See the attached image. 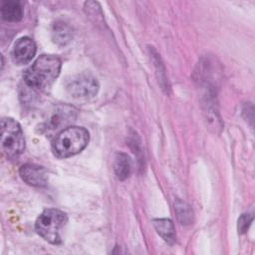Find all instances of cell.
Returning a JSON list of instances; mask_svg holds the SVG:
<instances>
[{"instance_id": "1", "label": "cell", "mask_w": 255, "mask_h": 255, "mask_svg": "<svg viewBox=\"0 0 255 255\" xmlns=\"http://www.w3.org/2000/svg\"><path fill=\"white\" fill-rule=\"evenodd\" d=\"M61 71V61L53 55L40 56L23 74L25 85L33 90L43 91L50 87Z\"/></svg>"}, {"instance_id": "2", "label": "cell", "mask_w": 255, "mask_h": 255, "mask_svg": "<svg viewBox=\"0 0 255 255\" xmlns=\"http://www.w3.org/2000/svg\"><path fill=\"white\" fill-rule=\"evenodd\" d=\"M89 142V132L82 127H68L61 130L52 142V151L59 158L81 152Z\"/></svg>"}, {"instance_id": "3", "label": "cell", "mask_w": 255, "mask_h": 255, "mask_svg": "<svg viewBox=\"0 0 255 255\" xmlns=\"http://www.w3.org/2000/svg\"><path fill=\"white\" fill-rule=\"evenodd\" d=\"M68 221L67 214L56 208L44 210L35 222L36 232L51 244H60L61 231Z\"/></svg>"}, {"instance_id": "4", "label": "cell", "mask_w": 255, "mask_h": 255, "mask_svg": "<svg viewBox=\"0 0 255 255\" xmlns=\"http://www.w3.org/2000/svg\"><path fill=\"white\" fill-rule=\"evenodd\" d=\"M1 146L9 159L17 158L25 148V138L21 126L11 118L1 120Z\"/></svg>"}, {"instance_id": "5", "label": "cell", "mask_w": 255, "mask_h": 255, "mask_svg": "<svg viewBox=\"0 0 255 255\" xmlns=\"http://www.w3.org/2000/svg\"><path fill=\"white\" fill-rule=\"evenodd\" d=\"M69 95L76 99H87L94 97L99 91V83L95 77L83 73L72 77L66 85Z\"/></svg>"}, {"instance_id": "6", "label": "cell", "mask_w": 255, "mask_h": 255, "mask_svg": "<svg viewBox=\"0 0 255 255\" xmlns=\"http://www.w3.org/2000/svg\"><path fill=\"white\" fill-rule=\"evenodd\" d=\"M36 54V44L29 37L20 38L12 50V60L17 65H25L32 61Z\"/></svg>"}, {"instance_id": "7", "label": "cell", "mask_w": 255, "mask_h": 255, "mask_svg": "<svg viewBox=\"0 0 255 255\" xmlns=\"http://www.w3.org/2000/svg\"><path fill=\"white\" fill-rule=\"evenodd\" d=\"M19 174L21 178L29 185L36 187H43L47 185L48 173L42 166L36 164H24L20 167Z\"/></svg>"}, {"instance_id": "8", "label": "cell", "mask_w": 255, "mask_h": 255, "mask_svg": "<svg viewBox=\"0 0 255 255\" xmlns=\"http://www.w3.org/2000/svg\"><path fill=\"white\" fill-rule=\"evenodd\" d=\"M75 119V110L69 107H60L50 116L44 124V129L52 132L60 129L62 127L70 124Z\"/></svg>"}, {"instance_id": "9", "label": "cell", "mask_w": 255, "mask_h": 255, "mask_svg": "<svg viewBox=\"0 0 255 255\" xmlns=\"http://www.w3.org/2000/svg\"><path fill=\"white\" fill-rule=\"evenodd\" d=\"M52 40L59 46H66L73 38L72 28L64 21H56L51 30Z\"/></svg>"}, {"instance_id": "10", "label": "cell", "mask_w": 255, "mask_h": 255, "mask_svg": "<svg viewBox=\"0 0 255 255\" xmlns=\"http://www.w3.org/2000/svg\"><path fill=\"white\" fill-rule=\"evenodd\" d=\"M1 16L7 22H18L23 18V8L20 1L5 0L1 2Z\"/></svg>"}, {"instance_id": "11", "label": "cell", "mask_w": 255, "mask_h": 255, "mask_svg": "<svg viewBox=\"0 0 255 255\" xmlns=\"http://www.w3.org/2000/svg\"><path fill=\"white\" fill-rule=\"evenodd\" d=\"M153 226L157 233L162 237V239L172 244L175 242V229L172 221L167 218H159L152 220Z\"/></svg>"}, {"instance_id": "12", "label": "cell", "mask_w": 255, "mask_h": 255, "mask_svg": "<svg viewBox=\"0 0 255 255\" xmlns=\"http://www.w3.org/2000/svg\"><path fill=\"white\" fill-rule=\"evenodd\" d=\"M131 159L125 152H119L115 158L114 169L115 173L120 180L127 179L131 172Z\"/></svg>"}, {"instance_id": "13", "label": "cell", "mask_w": 255, "mask_h": 255, "mask_svg": "<svg viewBox=\"0 0 255 255\" xmlns=\"http://www.w3.org/2000/svg\"><path fill=\"white\" fill-rule=\"evenodd\" d=\"M174 209L177 214V218L181 224H190L193 218V212L190 209V206L187 205L185 202L177 199L174 204Z\"/></svg>"}, {"instance_id": "14", "label": "cell", "mask_w": 255, "mask_h": 255, "mask_svg": "<svg viewBox=\"0 0 255 255\" xmlns=\"http://www.w3.org/2000/svg\"><path fill=\"white\" fill-rule=\"evenodd\" d=\"M252 219H253V216L251 214H248V213H245V214H242L240 216V218L238 219V231L239 233H245L248 229V227L250 226L251 222H252Z\"/></svg>"}]
</instances>
